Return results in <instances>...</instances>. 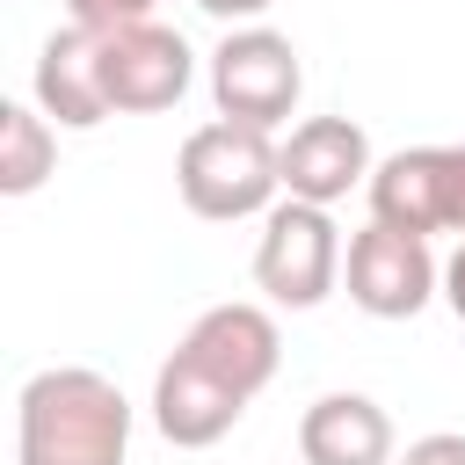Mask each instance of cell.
Segmentation results:
<instances>
[{"instance_id": "obj_1", "label": "cell", "mask_w": 465, "mask_h": 465, "mask_svg": "<svg viewBox=\"0 0 465 465\" xmlns=\"http://www.w3.org/2000/svg\"><path fill=\"white\" fill-rule=\"evenodd\" d=\"M131 400L87 363H51L15 392V465H124Z\"/></svg>"}, {"instance_id": "obj_2", "label": "cell", "mask_w": 465, "mask_h": 465, "mask_svg": "<svg viewBox=\"0 0 465 465\" xmlns=\"http://www.w3.org/2000/svg\"><path fill=\"white\" fill-rule=\"evenodd\" d=\"M174 189L196 218L211 225H232V218H269L283 203V160H276V138L254 131V124H232V116H211L182 138L174 153Z\"/></svg>"}, {"instance_id": "obj_3", "label": "cell", "mask_w": 465, "mask_h": 465, "mask_svg": "<svg viewBox=\"0 0 465 465\" xmlns=\"http://www.w3.org/2000/svg\"><path fill=\"white\" fill-rule=\"evenodd\" d=\"M305 94V65H298V44L283 29H225L218 51H211V102L218 116L232 124H254V131H276Z\"/></svg>"}, {"instance_id": "obj_4", "label": "cell", "mask_w": 465, "mask_h": 465, "mask_svg": "<svg viewBox=\"0 0 465 465\" xmlns=\"http://www.w3.org/2000/svg\"><path fill=\"white\" fill-rule=\"evenodd\" d=\"M341 232L320 203H298L283 196L269 218H262V240H254V291L269 305H291V312H312L334 283H341Z\"/></svg>"}, {"instance_id": "obj_5", "label": "cell", "mask_w": 465, "mask_h": 465, "mask_svg": "<svg viewBox=\"0 0 465 465\" xmlns=\"http://www.w3.org/2000/svg\"><path fill=\"white\" fill-rule=\"evenodd\" d=\"M94 51H102V94H109V116H160L189 94L196 80V51L182 29L167 22H124V29H94Z\"/></svg>"}, {"instance_id": "obj_6", "label": "cell", "mask_w": 465, "mask_h": 465, "mask_svg": "<svg viewBox=\"0 0 465 465\" xmlns=\"http://www.w3.org/2000/svg\"><path fill=\"white\" fill-rule=\"evenodd\" d=\"M371 218L400 232H458L465 240V145H400L371 174Z\"/></svg>"}, {"instance_id": "obj_7", "label": "cell", "mask_w": 465, "mask_h": 465, "mask_svg": "<svg viewBox=\"0 0 465 465\" xmlns=\"http://www.w3.org/2000/svg\"><path fill=\"white\" fill-rule=\"evenodd\" d=\"M341 283H349V305L371 312V320H414L429 298H443V262L429 254L421 232H400V225H363L341 254Z\"/></svg>"}, {"instance_id": "obj_8", "label": "cell", "mask_w": 465, "mask_h": 465, "mask_svg": "<svg viewBox=\"0 0 465 465\" xmlns=\"http://www.w3.org/2000/svg\"><path fill=\"white\" fill-rule=\"evenodd\" d=\"M276 160H283V196L320 203V211H334L349 189H371V174H378L371 138H363L356 116H305V124H291Z\"/></svg>"}, {"instance_id": "obj_9", "label": "cell", "mask_w": 465, "mask_h": 465, "mask_svg": "<svg viewBox=\"0 0 465 465\" xmlns=\"http://www.w3.org/2000/svg\"><path fill=\"white\" fill-rule=\"evenodd\" d=\"M182 356H196L211 378H225L240 400H254L269 378H276V363H283V334H276V320L262 312V305H211V312H196L189 320V334L174 341Z\"/></svg>"}, {"instance_id": "obj_10", "label": "cell", "mask_w": 465, "mask_h": 465, "mask_svg": "<svg viewBox=\"0 0 465 465\" xmlns=\"http://www.w3.org/2000/svg\"><path fill=\"white\" fill-rule=\"evenodd\" d=\"M247 414V400L225 385V378H211L196 356H167L160 363V378H153V429L174 443V450H211L218 436H232V421Z\"/></svg>"}, {"instance_id": "obj_11", "label": "cell", "mask_w": 465, "mask_h": 465, "mask_svg": "<svg viewBox=\"0 0 465 465\" xmlns=\"http://www.w3.org/2000/svg\"><path fill=\"white\" fill-rule=\"evenodd\" d=\"M29 102H36L58 131H94V124H109L94 29L65 22V29H51V36H44V51H36V80H29Z\"/></svg>"}, {"instance_id": "obj_12", "label": "cell", "mask_w": 465, "mask_h": 465, "mask_svg": "<svg viewBox=\"0 0 465 465\" xmlns=\"http://www.w3.org/2000/svg\"><path fill=\"white\" fill-rule=\"evenodd\" d=\"M305 465H392V414L371 392H320L298 414Z\"/></svg>"}, {"instance_id": "obj_13", "label": "cell", "mask_w": 465, "mask_h": 465, "mask_svg": "<svg viewBox=\"0 0 465 465\" xmlns=\"http://www.w3.org/2000/svg\"><path fill=\"white\" fill-rule=\"evenodd\" d=\"M58 167V124L36 102H0V196L44 189Z\"/></svg>"}, {"instance_id": "obj_14", "label": "cell", "mask_w": 465, "mask_h": 465, "mask_svg": "<svg viewBox=\"0 0 465 465\" xmlns=\"http://www.w3.org/2000/svg\"><path fill=\"white\" fill-rule=\"evenodd\" d=\"M65 22H80V29H124V22H153V0H65Z\"/></svg>"}, {"instance_id": "obj_15", "label": "cell", "mask_w": 465, "mask_h": 465, "mask_svg": "<svg viewBox=\"0 0 465 465\" xmlns=\"http://www.w3.org/2000/svg\"><path fill=\"white\" fill-rule=\"evenodd\" d=\"M392 465H465V436L458 429H436V436H414Z\"/></svg>"}, {"instance_id": "obj_16", "label": "cell", "mask_w": 465, "mask_h": 465, "mask_svg": "<svg viewBox=\"0 0 465 465\" xmlns=\"http://www.w3.org/2000/svg\"><path fill=\"white\" fill-rule=\"evenodd\" d=\"M196 7H203V15H218L225 29H247V22H262L276 0H196Z\"/></svg>"}, {"instance_id": "obj_17", "label": "cell", "mask_w": 465, "mask_h": 465, "mask_svg": "<svg viewBox=\"0 0 465 465\" xmlns=\"http://www.w3.org/2000/svg\"><path fill=\"white\" fill-rule=\"evenodd\" d=\"M443 305L465 320V240L450 247V262H443Z\"/></svg>"}]
</instances>
